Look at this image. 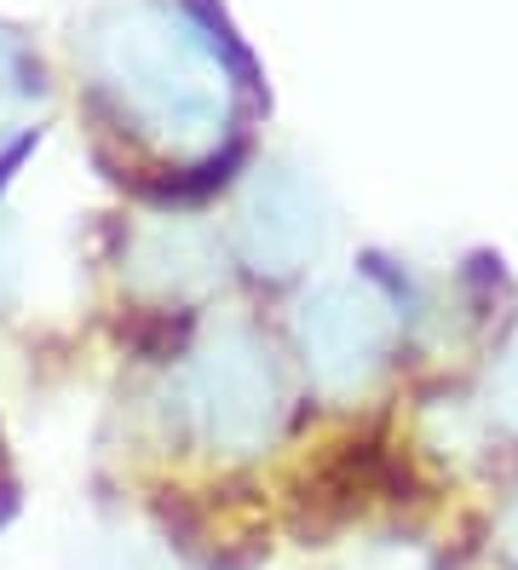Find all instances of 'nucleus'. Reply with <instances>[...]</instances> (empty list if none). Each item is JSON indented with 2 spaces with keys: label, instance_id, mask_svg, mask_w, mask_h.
Listing matches in <instances>:
<instances>
[{
  "label": "nucleus",
  "instance_id": "1",
  "mask_svg": "<svg viewBox=\"0 0 518 570\" xmlns=\"http://www.w3.org/2000/svg\"><path fill=\"white\" fill-rule=\"evenodd\" d=\"M392 334L398 312L374 283H345L317 299V312L305 306V352L329 386H363L387 363Z\"/></svg>",
  "mask_w": 518,
  "mask_h": 570
},
{
  "label": "nucleus",
  "instance_id": "2",
  "mask_svg": "<svg viewBox=\"0 0 518 570\" xmlns=\"http://www.w3.org/2000/svg\"><path fill=\"white\" fill-rule=\"evenodd\" d=\"M490 415H501V421H512V426H518V363H512L507 375L490 386Z\"/></svg>",
  "mask_w": 518,
  "mask_h": 570
}]
</instances>
